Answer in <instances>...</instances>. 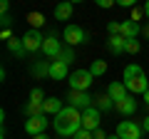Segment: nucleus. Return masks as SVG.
I'll use <instances>...</instances> for the list:
<instances>
[{
  "label": "nucleus",
  "instance_id": "1",
  "mask_svg": "<svg viewBox=\"0 0 149 139\" xmlns=\"http://www.w3.org/2000/svg\"><path fill=\"white\" fill-rule=\"evenodd\" d=\"M52 124H55V132H57L60 137H74V134L82 129V112L74 109V107H65L62 112L52 119Z\"/></svg>",
  "mask_w": 149,
  "mask_h": 139
},
{
  "label": "nucleus",
  "instance_id": "2",
  "mask_svg": "<svg viewBox=\"0 0 149 139\" xmlns=\"http://www.w3.org/2000/svg\"><path fill=\"white\" fill-rule=\"evenodd\" d=\"M122 82H124L129 95H147L149 92V77L144 75L142 65H127L124 75H122Z\"/></svg>",
  "mask_w": 149,
  "mask_h": 139
},
{
  "label": "nucleus",
  "instance_id": "3",
  "mask_svg": "<svg viewBox=\"0 0 149 139\" xmlns=\"http://www.w3.org/2000/svg\"><path fill=\"white\" fill-rule=\"evenodd\" d=\"M70 80V90H77V92H87L95 82V75H92L90 70H74L72 75L67 77Z\"/></svg>",
  "mask_w": 149,
  "mask_h": 139
},
{
  "label": "nucleus",
  "instance_id": "4",
  "mask_svg": "<svg viewBox=\"0 0 149 139\" xmlns=\"http://www.w3.org/2000/svg\"><path fill=\"white\" fill-rule=\"evenodd\" d=\"M92 99L95 97L87 95V92H77V90L67 92V107H74V109H80V112H85V109L92 107Z\"/></svg>",
  "mask_w": 149,
  "mask_h": 139
},
{
  "label": "nucleus",
  "instance_id": "5",
  "mask_svg": "<svg viewBox=\"0 0 149 139\" xmlns=\"http://www.w3.org/2000/svg\"><path fill=\"white\" fill-rule=\"evenodd\" d=\"M117 137L119 139H142V127L132 119H122L117 124Z\"/></svg>",
  "mask_w": 149,
  "mask_h": 139
},
{
  "label": "nucleus",
  "instance_id": "6",
  "mask_svg": "<svg viewBox=\"0 0 149 139\" xmlns=\"http://www.w3.org/2000/svg\"><path fill=\"white\" fill-rule=\"evenodd\" d=\"M47 114H37V117H27L25 119V132L30 134V137H37V134H45V129H47Z\"/></svg>",
  "mask_w": 149,
  "mask_h": 139
},
{
  "label": "nucleus",
  "instance_id": "7",
  "mask_svg": "<svg viewBox=\"0 0 149 139\" xmlns=\"http://www.w3.org/2000/svg\"><path fill=\"white\" fill-rule=\"evenodd\" d=\"M62 38H65V42H67L70 47H74V45H82L87 40V32L82 30L80 25H67L65 32H62Z\"/></svg>",
  "mask_w": 149,
  "mask_h": 139
},
{
  "label": "nucleus",
  "instance_id": "8",
  "mask_svg": "<svg viewBox=\"0 0 149 139\" xmlns=\"http://www.w3.org/2000/svg\"><path fill=\"white\" fill-rule=\"evenodd\" d=\"M22 45H25L27 52H37V50H42L45 38L40 35V30H27L25 35H22Z\"/></svg>",
  "mask_w": 149,
  "mask_h": 139
},
{
  "label": "nucleus",
  "instance_id": "9",
  "mask_svg": "<svg viewBox=\"0 0 149 139\" xmlns=\"http://www.w3.org/2000/svg\"><path fill=\"white\" fill-rule=\"evenodd\" d=\"M100 109L97 107H90V109H85L82 112V129H87V132H92L95 134L97 129H100Z\"/></svg>",
  "mask_w": 149,
  "mask_h": 139
},
{
  "label": "nucleus",
  "instance_id": "10",
  "mask_svg": "<svg viewBox=\"0 0 149 139\" xmlns=\"http://www.w3.org/2000/svg\"><path fill=\"white\" fill-rule=\"evenodd\" d=\"M42 52L47 55V57L52 60V62H55V60L60 57V52H62V45H60V40L55 38V32H52V35H47V38H45V45H42Z\"/></svg>",
  "mask_w": 149,
  "mask_h": 139
},
{
  "label": "nucleus",
  "instance_id": "11",
  "mask_svg": "<svg viewBox=\"0 0 149 139\" xmlns=\"http://www.w3.org/2000/svg\"><path fill=\"white\" fill-rule=\"evenodd\" d=\"M114 109H117L122 117H132V114L137 112V99H134V95H129V97H124L122 102H117Z\"/></svg>",
  "mask_w": 149,
  "mask_h": 139
},
{
  "label": "nucleus",
  "instance_id": "12",
  "mask_svg": "<svg viewBox=\"0 0 149 139\" xmlns=\"http://www.w3.org/2000/svg\"><path fill=\"white\" fill-rule=\"evenodd\" d=\"M107 95H109L112 102L117 104V102H122L124 97H129V92H127V87H124V82H112V85L107 87Z\"/></svg>",
  "mask_w": 149,
  "mask_h": 139
},
{
  "label": "nucleus",
  "instance_id": "13",
  "mask_svg": "<svg viewBox=\"0 0 149 139\" xmlns=\"http://www.w3.org/2000/svg\"><path fill=\"white\" fill-rule=\"evenodd\" d=\"M142 32V27H139V22H134V20H122V35L124 40H137V35Z\"/></svg>",
  "mask_w": 149,
  "mask_h": 139
},
{
  "label": "nucleus",
  "instance_id": "14",
  "mask_svg": "<svg viewBox=\"0 0 149 139\" xmlns=\"http://www.w3.org/2000/svg\"><path fill=\"white\" fill-rule=\"evenodd\" d=\"M72 75V72H70V67L67 65H62V62H57V60H55V62H50V80H65V77H70Z\"/></svg>",
  "mask_w": 149,
  "mask_h": 139
},
{
  "label": "nucleus",
  "instance_id": "15",
  "mask_svg": "<svg viewBox=\"0 0 149 139\" xmlns=\"http://www.w3.org/2000/svg\"><path fill=\"white\" fill-rule=\"evenodd\" d=\"M62 109H65L62 107V99H57V97H47L45 104H42V114H55V117H57Z\"/></svg>",
  "mask_w": 149,
  "mask_h": 139
},
{
  "label": "nucleus",
  "instance_id": "16",
  "mask_svg": "<svg viewBox=\"0 0 149 139\" xmlns=\"http://www.w3.org/2000/svg\"><path fill=\"white\" fill-rule=\"evenodd\" d=\"M107 50H109V52H114V55L124 52V50H127V40H124L122 35H114V38L107 40Z\"/></svg>",
  "mask_w": 149,
  "mask_h": 139
},
{
  "label": "nucleus",
  "instance_id": "17",
  "mask_svg": "<svg viewBox=\"0 0 149 139\" xmlns=\"http://www.w3.org/2000/svg\"><path fill=\"white\" fill-rule=\"evenodd\" d=\"M72 17V3H60L57 8H55V20H70Z\"/></svg>",
  "mask_w": 149,
  "mask_h": 139
},
{
  "label": "nucleus",
  "instance_id": "18",
  "mask_svg": "<svg viewBox=\"0 0 149 139\" xmlns=\"http://www.w3.org/2000/svg\"><path fill=\"white\" fill-rule=\"evenodd\" d=\"M95 107L100 109V112H104V109H112V107H114V102H112V97L104 92V95H97V97H95Z\"/></svg>",
  "mask_w": 149,
  "mask_h": 139
},
{
  "label": "nucleus",
  "instance_id": "19",
  "mask_svg": "<svg viewBox=\"0 0 149 139\" xmlns=\"http://www.w3.org/2000/svg\"><path fill=\"white\" fill-rule=\"evenodd\" d=\"M8 50H10V52H15L17 57H25V55H27L25 45H22V38H20V40H17V38H13L10 42H8Z\"/></svg>",
  "mask_w": 149,
  "mask_h": 139
},
{
  "label": "nucleus",
  "instance_id": "20",
  "mask_svg": "<svg viewBox=\"0 0 149 139\" xmlns=\"http://www.w3.org/2000/svg\"><path fill=\"white\" fill-rule=\"evenodd\" d=\"M32 75L35 77H50V62H45V60L35 62L32 65Z\"/></svg>",
  "mask_w": 149,
  "mask_h": 139
},
{
  "label": "nucleus",
  "instance_id": "21",
  "mask_svg": "<svg viewBox=\"0 0 149 139\" xmlns=\"http://www.w3.org/2000/svg\"><path fill=\"white\" fill-rule=\"evenodd\" d=\"M27 22H30V30H40L45 25V15L42 13H30L27 15Z\"/></svg>",
  "mask_w": 149,
  "mask_h": 139
},
{
  "label": "nucleus",
  "instance_id": "22",
  "mask_svg": "<svg viewBox=\"0 0 149 139\" xmlns=\"http://www.w3.org/2000/svg\"><path fill=\"white\" fill-rule=\"evenodd\" d=\"M90 72H92L95 77L104 75V72H107V62H104V60H95V62H92V67H90Z\"/></svg>",
  "mask_w": 149,
  "mask_h": 139
},
{
  "label": "nucleus",
  "instance_id": "23",
  "mask_svg": "<svg viewBox=\"0 0 149 139\" xmlns=\"http://www.w3.org/2000/svg\"><path fill=\"white\" fill-rule=\"evenodd\" d=\"M72 60H74V52H72V50H70V47H65L62 52H60L57 62H62V65H67V67H70V62H72Z\"/></svg>",
  "mask_w": 149,
  "mask_h": 139
},
{
  "label": "nucleus",
  "instance_id": "24",
  "mask_svg": "<svg viewBox=\"0 0 149 139\" xmlns=\"http://www.w3.org/2000/svg\"><path fill=\"white\" fill-rule=\"evenodd\" d=\"M139 50H142V45H139V40H127V50H124V52H132V55H137Z\"/></svg>",
  "mask_w": 149,
  "mask_h": 139
},
{
  "label": "nucleus",
  "instance_id": "25",
  "mask_svg": "<svg viewBox=\"0 0 149 139\" xmlns=\"http://www.w3.org/2000/svg\"><path fill=\"white\" fill-rule=\"evenodd\" d=\"M0 25H3V30H10L13 17H10V15H0Z\"/></svg>",
  "mask_w": 149,
  "mask_h": 139
},
{
  "label": "nucleus",
  "instance_id": "26",
  "mask_svg": "<svg viewBox=\"0 0 149 139\" xmlns=\"http://www.w3.org/2000/svg\"><path fill=\"white\" fill-rule=\"evenodd\" d=\"M72 139H95V137H92V132H87V129H80Z\"/></svg>",
  "mask_w": 149,
  "mask_h": 139
},
{
  "label": "nucleus",
  "instance_id": "27",
  "mask_svg": "<svg viewBox=\"0 0 149 139\" xmlns=\"http://www.w3.org/2000/svg\"><path fill=\"white\" fill-rule=\"evenodd\" d=\"M142 15H144V8H142V10H139V8H134V10H132V17H129V20L139 22V17H142Z\"/></svg>",
  "mask_w": 149,
  "mask_h": 139
},
{
  "label": "nucleus",
  "instance_id": "28",
  "mask_svg": "<svg viewBox=\"0 0 149 139\" xmlns=\"http://www.w3.org/2000/svg\"><path fill=\"white\" fill-rule=\"evenodd\" d=\"M8 10H10V3L3 0V3H0V15H8Z\"/></svg>",
  "mask_w": 149,
  "mask_h": 139
},
{
  "label": "nucleus",
  "instance_id": "29",
  "mask_svg": "<svg viewBox=\"0 0 149 139\" xmlns=\"http://www.w3.org/2000/svg\"><path fill=\"white\" fill-rule=\"evenodd\" d=\"M97 5H100V8H112L114 3H112V0H97Z\"/></svg>",
  "mask_w": 149,
  "mask_h": 139
},
{
  "label": "nucleus",
  "instance_id": "30",
  "mask_svg": "<svg viewBox=\"0 0 149 139\" xmlns=\"http://www.w3.org/2000/svg\"><path fill=\"white\" fill-rule=\"evenodd\" d=\"M92 137H95V139H107V134H104V132H102V129H97V132H95V134H92Z\"/></svg>",
  "mask_w": 149,
  "mask_h": 139
},
{
  "label": "nucleus",
  "instance_id": "31",
  "mask_svg": "<svg viewBox=\"0 0 149 139\" xmlns=\"http://www.w3.org/2000/svg\"><path fill=\"white\" fill-rule=\"evenodd\" d=\"M119 5H124V8H132V5H134V0H119Z\"/></svg>",
  "mask_w": 149,
  "mask_h": 139
},
{
  "label": "nucleus",
  "instance_id": "32",
  "mask_svg": "<svg viewBox=\"0 0 149 139\" xmlns=\"http://www.w3.org/2000/svg\"><path fill=\"white\" fill-rule=\"evenodd\" d=\"M142 129H147V132H149V117H144V122H142Z\"/></svg>",
  "mask_w": 149,
  "mask_h": 139
},
{
  "label": "nucleus",
  "instance_id": "33",
  "mask_svg": "<svg viewBox=\"0 0 149 139\" xmlns=\"http://www.w3.org/2000/svg\"><path fill=\"white\" fill-rule=\"evenodd\" d=\"M144 15H147V20H149V0H147V5H144Z\"/></svg>",
  "mask_w": 149,
  "mask_h": 139
},
{
  "label": "nucleus",
  "instance_id": "34",
  "mask_svg": "<svg viewBox=\"0 0 149 139\" xmlns=\"http://www.w3.org/2000/svg\"><path fill=\"white\" fill-rule=\"evenodd\" d=\"M32 139H50L47 134H37V137H32Z\"/></svg>",
  "mask_w": 149,
  "mask_h": 139
},
{
  "label": "nucleus",
  "instance_id": "35",
  "mask_svg": "<svg viewBox=\"0 0 149 139\" xmlns=\"http://www.w3.org/2000/svg\"><path fill=\"white\" fill-rule=\"evenodd\" d=\"M142 32H144V35H147V38H149V25H147V27H144V30H142Z\"/></svg>",
  "mask_w": 149,
  "mask_h": 139
},
{
  "label": "nucleus",
  "instance_id": "36",
  "mask_svg": "<svg viewBox=\"0 0 149 139\" xmlns=\"http://www.w3.org/2000/svg\"><path fill=\"white\" fill-rule=\"evenodd\" d=\"M144 102H147V104H149V92H147V95H144Z\"/></svg>",
  "mask_w": 149,
  "mask_h": 139
},
{
  "label": "nucleus",
  "instance_id": "37",
  "mask_svg": "<svg viewBox=\"0 0 149 139\" xmlns=\"http://www.w3.org/2000/svg\"><path fill=\"white\" fill-rule=\"evenodd\" d=\"M107 139H119V137H114V134H112V137H107Z\"/></svg>",
  "mask_w": 149,
  "mask_h": 139
}]
</instances>
